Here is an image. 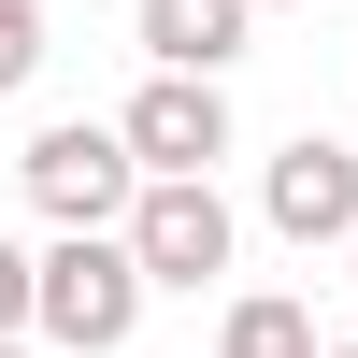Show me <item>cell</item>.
<instances>
[{
    "instance_id": "3957f363",
    "label": "cell",
    "mask_w": 358,
    "mask_h": 358,
    "mask_svg": "<svg viewBox=\"0 0 358 358\" xmlns=\"http://www.w3.org/2000/svg\"><path fill=\"white\" fill-rule=\"evenodd\" d=\"M115 229H129L143 287H187V301H201V287L229 273V244H244V229H229V201H215V172H143Z\"/></svg>"
},
{
    "instance_id": "30bf717a",
    "label": "cell",
    "mask_w": 358,
    "mask_h": 358,
    "mask_svg": "<svg viewBox=\"0 0 358 358\" xmlns=\"http://www.w3.org/2000/svg\"><path fill=\"white\" fill-rule=\"evenodd\" d=\"M0 358H29V330H0Z\"/></svg>"
},
{
    "instance_id": "8fae6325",
    "label": "cell",
    "mask_w": 358,
    "mask_h": 358,
    "mask_svg": "<svg viewBox=\"0 0 358 358\" xmlns=\"http://www.w3.org/2000/svg\"><path fill=\"white\" fill-rule=\"evenodd\" d=\"M315 358H358V344H315Z\"/></svg>"
},
{
    "instance_id": "7a4b0ae2",
    "label": "cell",
    "mask_w": 358,
    "mask_h": 358,
    "mask_svg": "<svg viewBox=\"0 0 358 358\" xmlns=\"http://www.w3.org/2000/svg\"><path fill=\"white\" fill-rule=\"evenodd\" d=\"M15 187H29V215H57V229H115L129 187H143V158H129L115 115H57V129H29Z\"/></svg>"
},
{
    "instance_id": "52a82bcc",
    "label": "cell",
    "mask_w": 358,
    "mask_h": 358,
    "mask_svg": "<svg viewBox=\"0 0 358 358\" xmlns=\"http://www.w3.org/2000/svg\"><path fill=\"white\" fill-rule=\"evenodd\" d=\"M215 358H315V301H287V287H244Z\"/></svg>"
},
{
    "instance_id": "4fadbf2b",
    "label": "cell",
    "mask_w": 358,
    "mask_h": 358,
    "mask_svg": "<svg viewBox=\"0 0 358 358\" xmlns=\"http://www.w3.org/2000/svg\"><path fill=\"white\" fill-rule=\"evenodd\" d=\"M344 258H358V244H344Z\"/></svg>"
},
{
    "instance_id": "ba28073f",
    "label": "cell",
    "mask_w": 358,
    "mask_h": 358,
    "mask_svg": "<svg viewBox=\"0 0 358 358\" xmlns=\"http://www.w3.org/2000/svg\"><path fill=\"white\" fill-rule=\"evenodd\" d=\"M43 72V0H0V101Z\"/></svg>"
},
{
    "instance_id": "6da1fadb",
    "label": "cell",
    "mask_w": 358,
    "mask_h": 358,
    "mask_svg": "<svg viewBox=\"0 0 358 358\" xmlns=\"http://www.w3.org/2000/svg\"><path fill=\"white\" fill-rule=\"evenodd\" d=\"M143 258H129V229H57L43 258H29V330H43L57 358H115L143 330Z\"/></svg>"
},
{
    "instance_id": "7c38bea8",
    "label": "cell",
    "mask_w": 358,
    "mask_h": 358,
    "mask_svg": "<svg viewBox=\"0 0 358 358\" xmlns=\"http://www.w3.org/2000/svg\"><path fill=\"white\" fill-rule=\"evenodd\" d=\"M258 15H273V0H258Z\"/></svg>"
},
{
    "instance_id": "8992f818",
    "label": "cell",
    "mask_w": 358,
    "mask_h": 358,
    "mask_svg": "<svg viewBox=\"0 0 358 358\" xmlns=\"http://www.w3.org/2000/svg\"><path fill=\"white\" fill-rule=\"evenodd\" d=\"M244 29H258V0H143L129 43H143V72H229Z\"/></svg>"
},
{
    "instance_id": "5b68a950",
    "label": "cell",
    "mask_w": 358,
    "mask_h": 358,
    "mask_svg": "<svg viewBox=\"0 0 358 358\" xmlns=\"http://www.w3.org/2000/svg\"><path fill=\"white\" fill-rule=\"evenodd\" d=\"M258 215L287 229V244H358V143H330V129H301V143H273V172H258Z\"/></svg>"
},
{
    "instance_id": "9c48e42d",
    "label": "cell",
    "mask_w": 358,
    "mask_h": 358,
    "mask_svg": "<svg viewBox=\"0 0 358 358\" xmlns=\"http://www.w3.org/2000/svg\"><path fill=\"white\" fill-rule=\"evenodd\" d=\"M0 330H29V244H0Z\"/></svg>"
},
{
    "instance_id": "277c9868",
    "label": "cell",
    "mask_w": 358,
    "mask_h": 358,
    "mask_svg": "<svg viewBox=\"0 0 358 358\" xmlns=\"http://www.w3.org/2000/svg\"><path fill=\"white\" fill-rule=\"evenodd\" d=\"M115 129H129L143 172H215L229 158V72H143Z\"/></svg>"
}]
</instances>
